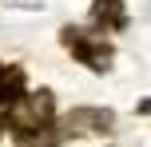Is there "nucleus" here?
Instances as JSON below:
<instances>
[{
  "instance_id": "7",
  "label": "nucleus",
  "mask_w": 151,
  "mask_h": 147,
  "mask_svg": "<svg viewBox=\"0 0 151 147\" xmlns=\"http://www.w3.org/2000/svg\"><path fill=\"white\" fill-rule=\"evenodd\" d=\"M0 135H4V127H0Z\"/></svg>"
},
{
  "instance_id": "1",
  "label": "nucleus",
  "mask_w": 151,
  "mask_h": 147,
  "mask_svg": "<svg viewBox=\"0 0 151 147\" xmlns=\"http://www.w3.org/2000/svg\"><path fill=\"white\" fill-rule=\"evenodd\" d=\"M56 123V95L48 92V87H40V92H24L20 100L12 103V108H4V115H0V127H8V135L20 143H32L40 139V135H48Z\"/></svg>"
},
{
  "instance_id": "5",
  "label": "nucleus",
  "mask_w": 151,
  "mask_h": 147,
  "mask_svg": "<svg viewBox=\"0 0 151 147\" xmlns=\"http://www.w3.org/2000/svg\"><path fill=\"white\" fill-rule=\"evenodd\" d=\"M24 84H28V76L20 64H0V108H12L24 95Z\"/></svg>"
},
{
  "instance_id": "2",
  "label": "nucleus",
  "mask_w": 151,
  "mask_h": 147,
  "mask_svg": "<svg viewBox=\"0 0 151 147\" xmlns=\"http://www.w3.org/2000/svg\"><path fill=\"white\" fill-rule=\"evenodd\" d=\"M60 44H64V52H72L76 64H83L88 72H107L111 60H115V48L107 44L104 36H96V32H88V28H76V24H64L60 28Z\"/></svg>"
},
{
  "instance_id": "6",
  "label": "nucleus",
  "mask_w": 151,
  "mask_h": 147,
  "mask_svg": "<svg viewBox=\"0 0 151 147\" xmlns=\"http://www.w3.org/2000/svg\"><path fill=\"white\" fill-rule=\"evenodd\" d=\"M139 111H147V115H151V100H147V103H143V108H139Z\"/></svg>"
},
{
  "instance_id": "3",
  "label": "nucleus",
  "mask_w": 151,
  "mask_h": 147,
  "mask_svg": "<svg viewBox=\"0 0 151 147\" xmlns=\"http://www.w3.org/2000/svg\"><path fill=\"white\" fill-rule=\"evenodd\" d=\"M115 127V111L111 108H72L64 115L60 135H104Z\"/></svg>"
},
{
  "instance_id": "4",
  "label": "nucleus",
  "mask_w": 151,
  "mask_h": 147,
  "mask_svg": "<svg viewBox=\"0 0 151 147\" xmlns=\"http://www.w3.org/2000/svg\"><path fill=\"white\" fill-rule=\"evenodd\" d=\"M91 24H96L99 32H123L127 28V8H123V0H91Z\"/></svg>"
}]
</instances>
